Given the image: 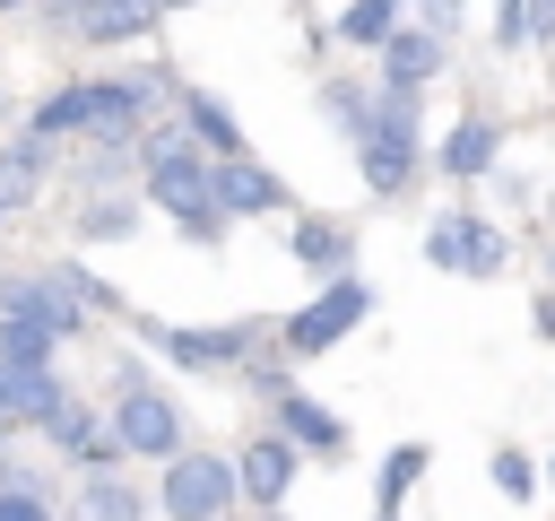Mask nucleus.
<instances>
[{
    "mask_svg": "<svg viewBox=\"0 0 555 521\" xmlns=\"http://www.w3.org/2000/svg\"><path fill=\"white\" fill-rule=\"evenodd\" d=\"M139 174H147V200H156V208H165L199 252H217V243H225V226H234V217L217 208V156H199V148H191V130H173V122H165V130H147V139H139Z\"/></svg>",
    "mask_w": 555,
    "mask_h": 521,
    "instance_id": "f257e3e1",
    "label": "nucleus"
},
{
    "mask_svg": "<svg viewBox=\"0 0 555 521\" xmlns=\"http://www.w3.org/2000/svg\"><path fill=\"white\" fill-rule=\"evenodd\" d=\"M364 313H373V287L347 269V278H330V287H312L286 321H278V356L286 365H304V356H330L347 330H364Z\"/></svg>",
    "mask_w": 555,
    "mask_h": 521,
    "instance_id": "f03ea898",
    "label": "nucleus"
},
{
    "mask_svg": "<svg viewBox=\"0 0 555 521\" xmlns=\"http://www.w3.org/2000/svg\"><path fill=\"white\" fill-rule=\"evenodd\" d=\"M260 330H278V321H156V313H139V347L147 356H173V365H191V373H217V365H251V347H260Z\"/></svg>",
    "mask_w": 555,
    "mask_h": 521,
    "instance_id": "7ed1b4c3",
    "label": "nucleus"
},
{
    "mask_svg": "<svg viewBox=\"0 0 555 521\" xmlns=\"http://www.w3.org/2000/svg\"><path fill=\"white\" fill-rule=\"evenodd\" d=\"M416 165H425V148H416V104L373 87V130L356 139V174H364V191L399 200V191L416 182Z\"/></svg>",
    "mask_w": 555,
    "mask_h": 521,
    "instance_id": "20e7f679",
    "label": "nucleus"
},
{
    "mask_svg": "<svg viewBox=\"0 0 555 521\" xmlns=\"http://www.w3.org/2000/svg\"><path fill=\"white\" fill-rule=\"evenodd\" d=\"M182 434H191V417H182L173 391H156V382H121L113 391V443L130 460H182L191 452Z\"/></svg>",
    "mask_w": 555,
    "mask_h": 521,
    "instance_id": "39448f33",
    "label": "nucleus"
},
{
    "mask_svg": "<svg viewBox=\"0 0 555 521\" xmlns=\"http://www.w3.org/2000/svg\"><path fill=\"white\" fill-rule=\"evenodd\" d=\"M234 504H243V478H234L225 452H182V460H165V478H156V512H165V521H225Z\"/></svg>",
    "mask_w": 555,
    "mask_h": 521,
    "instance_id": "423d86ee",
    "label": "nucleus"
},
{
    "mask_svg": "<svg viewBox=\"0 0 555 521\" xmlns=\"http://www.w3.org/2000/svg\"><path fill=\"white\" fill-rule=\"evenodd\" d=\"M425 260L451 269V278H503L512 243H503L494 217H477V208H442V217L425 226Z\"/></svg>",
    "mask_w": 555,
    "mask_h": 521,
    "instance_id": "0eeeda50",
    "label": "nucleus"
},
{
    "mask_svg": "<svg viewBox=\"0 0 555 521\" xmlns=\"http://www.w3.org/2000/svg\"><path fill=\"white\" fill-rule=\"evenodd\" d=\"M173 104H182V130H191V148H199V156H217V165L251 156V139H243V122L225 113V96H208L199 78H173Z\"/></svg>",
    "mask_w": 555,
    "mask_h": 521,
    "instance_id": "6e6552de",
    "label": "nucleus"
},
{
    "mask_svg": "<svg viewBox=\"0 0 555 521\" xmlns=\"http://www.w3.org/2000/svg\"><path fill=\"white\" fill-rule=\"evenodd\" d=\"M295 469H304V452H295L286 434H251V443L234 452V478H243V504H260V512H278V504L295 495Z\"/></svg>",
    "mask_w": 555,
    "mask_h": 521,
    "instance_id": "1a4fd4ad",
    "label": "nucleus"
},
{
    "mask_svg": "<svg viewBox=\"0 0 555 521\" xmlns=\"http://www.w3.org/2000/svg\"><path fill=\"white\" fill-rule=\"evenodd\" d=\"M434 165H442L451 182H486V174L503 165V122H494V113H460V122L434 139Z\"/></svg>",
    "mask_w": 555,
    "mask_h": 521,
    "instance_id": "9d476101",
    "label": "nucleus"
},
{
    "mask_svg": "<svg viewBox=\"0 0 555 521\" xmlns=\"http://www.w3.org/2000/svg\"><path fill=\"white\" fill-rule=\"evenodd\" d=\"M269 417H278V434H286L295 452H312V460H347V417H338V408H321L312 391H278V399H269Z\"/></svg>",
    "mask_w": 555,
    "mask_h": 521,
    "instance_id": "9b49d317",
    "label": "nucleus"
},
{
    "mask_svg": "<svg viewBox=\"0 0 555 521\" xmlns=\"http://www.w3.org/2000/svg\"><path fill=\"white\" fill-rule=\"evenodd\" d=\"M442 61H451V43L442 35H425V26H399L390 43H382V96H425V78H442Z\"/></svg>",
    "mask_w": 555,
    "mask_h": 521,
    "instance_id": "f8f14e48",
    "label": "nucleus"
},
{
    "mask_svg": "<svg viewBox=\"0 0 555 521\" xmlns=\"http://www.w3.org/2000/svg\"><path fill=\"white\" fill-rule=\"evenodd\" d=\"M43 443H52V452H69V460H78L87 478H95V469H121V460H130V452L113 443V417H95L87 399H69V408H61L52 425H43Z\"/></svg>",
    "mask_w": 555,
    "mask_h": 521,
    "instance_id": "ddd939ff",
    "label": "nucleus"
},
{
    "mask_svg": "<svg viewBox=\"0 0 555 521\" xmlns=\"http://www.w3.org/2000/svg\"><path fill=\"white\" fill-rule=\"evenodd\" d=\"M217 208H225V217H286L295 191H286L260 156H234V165H217Z\"/></svg>",
    "mask_w": 555,
    "mask_h": 521,
    "instance_id": "4468645a",
    "label": "nucleus"
},
{
    "mask_svg": "<svg viewBox=\"0 0 555 521\" xmlns=\"http://www.w3.org/2000/svg\"><path fill=\"white\" fill-rule=\"evenodd\" d=\"M286 252L330 287V278L356 269V226H347V217H295V226H286Z\"/></svg>",
    "mask_w": 555,
    "mask_h": 521,
    "instance_id": "2eb2a0df",
    "label": "nucleus"
},
{
    "mask_svg": "<svg viewBox=\"0 0 555 521\" xmlns=\"http://www.w3.org/2000/svg\"><path fill=\"white\" fill-rule=\"evenodd\" d=\"M147 512H156V495H139L121 469L78 478V495H69V521H147Z\"/></svg>",
    "mask_w": 555,
    "mask_h": 521,
    "instance_id": "dca6fc26",
    "label": "nucleus"
},
{
    "mask_svg": "<svg viewBox=\"0 0 555 521\" xmlns=\"http://www.w3.org/2000/svg\"><path fill=\"white\" fill-rule=\"evenodd\" d=\"M156 0H87L78 9V35L87 43H139V35H156Z\"/></svg>",
    "mask_w": 555,
    "mask_h": 521,
    "instance_id": "f3484780",
    "label": "nucleus"
},
{
    "mask_svg": "<svg viewBox=\"0 0 555 521\" xmlns=\"http://www.w3.org/2000/svg\"><path fill=\"white\" fill-rule=\"evenodd\" d=\"M43 174H52V148H43V139H17V148H0V208L17 217V208L43 191Z\"/></svg>",
    "mask_w": 555,
    "mask_h": 521,
    "instance_id": "a211bd4d",
    "label": "nucleus"
},
{
    "mask_svg": "<svg viewBox=\"0 0 555 521\" xmlns=\"http://www.w3.org/2000/svg\"><path fill=\"white\" fill-rule=\"evenodd\" d=\"M139 234V200L130 191H87L78 200V243H121Z\"/></svg>",
    "mask_w": 555,
    "mask_h": 521,
    "instance_id": "6ab92c4d",
    "label": "nucleus"
},
{
    "mask_svg": "<svg viewBox=\"0 0 555 521\" xmlns=\"http://www.w3.org/2000/svg\"><path fill=\"white\" fill-rule=\"evenodd\" d=\"M399 26H408V0H347L338 9V43H364V52H382Z\"/></svg>",
    "mask_w": 555,
    "mask_h": 521,
    "instance_id": "aec40b11",
    "label": "nucleus"
},
{
    "mask_svg": "<svg viewBox=\"0 0 555 521\" xmlns=\"http://www.w3.org/2000/svg\"><path fill=\"white\" fill-rule=\"evenodd\" d=\"M425 469H434V452H425V443H390V452H382V478H373V512H399V504H408V486H416Z\"/></svg>",
    "mask_w": 555,
    "mask_h": 521,
    "instance_id": "412c9836",
    "label": "nucleus"
},
{
    "mask_svg": "<svg viewBox=\"0 0 555 521\" xmlns=\"http://www.w3.org/2000/svg\"><path fill=\"white\" fill-rule=\"evenodd\" d=\"M321 113H330L347 139H364V130H373V87H364V78H321Z\"/></svg>",
    "mask_w": 555,
    "mask_h": 521,
    "instance_id": "4be33fe9",
    "label": "nucleus"
},
{
    "mask_svg": "<svg viewBox=\"0 0 555 521\" xmlns=\"http://www.w3.org/2000/svg\"><path fill=\"white\" fill-rule=\"evenodd\" d=\"M52 347H61V339H52L43 321H0V365H9V373H43Z\"/></svg>",
    "mask_w": 555,
    "mask_h": 521,
    "instance_id": "5701e85b",
    "label": "nucleus"
},
{
    "mask_svg": "<svg viewBox=\"0 0 555 521\" xmlns=\"http://www.w3.org/2000/svg\"><path fill=\"white\" fill-rule=\"evenodd\" d=\"M486 478H494V495H512V504H529V495H538V460H529L520 443H494Z\"/></svg>",
    "mask_w": 555,
    "mask_h": 521,
    "instance_id": "b1692460",
    "label": "nucleus"
},
{
    "mask_svg": "<svg viewBox=\"0 0 555 521\" xmlns=\"http://www.w3.org/2000/svg\"><path fill=\"white\" fill-rule=\"evenodd\" d=\"M538 35H555V26H546V0H503V9H494V43H503V52H520V43H538Z\"/></svg>",
    "mask_w": 555,
    "mask_h": 521,
    "instance_id": "393cba45",
    "label": "nucleus"
},
{
    "mask_svg": "<svg viewBox=\"0 0 555 521\" xmlns=\"http://www.w3.org/2000/svg\"><path fill=\"white\" fill-rule=\"evenodd\" d=\"M0 521H52V495H43L35 478H9V486H0Z\"/></svg>",
    "mask_w": 555,
    "mask_h": 521,
    "instance_id": "a878e982",
    "label": "nucleus"
},
{
    "mask_svg": "<svg viewBox=\"0 0 555 521\" xmlns=\"http://www.w3.org/2000/svg\"><path fill=\"white\" fill-rule=\"evenodd\" d=\"M408 9H416V26H425V35H442V43H451V35H460V17H468V0H408Z\"/></svg>",
    "mask_w": 555,
    "mask_h": 521,
    "instance_id": "bb28decb",
    "label": "nucleus"
},
{
    "mask_svg": "<svg viewBox=\"0 0 555 521\" xmlns=\"http://www.w3.org/2000/svg\"><path fill=\"white\" fill-rule=\"evenodd\" d=\"M26 417H17V391H9V373H0V434H17Z\"/></svg>",
    "mask_w": 555,
    "mask_h": 521,
    "instance_id": "cd10ccee",
    "label": "nucleus"
},
{
    "mask_svg": "<svg viewBox=\"0 0 555 521\" xmlns=\"http://www.w3.org/2000/svg\"><path fill=\"white\" fill-rule=\"evenodd\" d=\"M538 330H546V339H555V295H538Z\"/></svg>",
    "mask_w": 555,
    "mask_h": 521,
    "instance_id": "c85d7f7f",
    "label": "nucleus"
},
{
    "mask_svg": "<svg viewBox=\"0 0 555 521\" xmlns=\"http://www.w3.org/2000/svg\"><path fill=\"white\" fill-rule=\"evenodd\" d=\"M156 9H208V0H156Z\"/></svg>",
    "mask_w": 555,
    "mask_h": 521,
    "instance_id": "c756f323",
    "label": "nucleus"
},
{
    "mask_svg": "<svg viewBox=\"0 0 555 521\" xmlns=\"http://www.w3.org/2000/svg\"><path fill=\"white\" fill-rule=\"evenodd\" d=\"M546 26H555V0H546Z\"/></svg>",
    "mask_w": 555,
    "mask_h": 521,
    "instance_id": "7c9ffc66",
    "label": "nucleus"
},
{
    "mask_svg": "<svg viewBox=\"0 0 555 521\" xmlns=\"http://www.w3.org/2000/svg\"><path fill=\"white\" fill-rule=\"evenodd\" d=\"M373 521H399V512H373Z\"/></svg>",
    "mask_w": 555,
    "mask_h": 521,
    "instance_id": "2f4dec72",
    "label": "nucleus"
},
{
    "mask_svg": "<svg viewBox=\"0 0 555 521\" xmlns=\"http://www.w3.org/2000/svg\"><path fill=\"white\" fill-rule=\"evenodd\" d=\"M9 9H17V0H0V17H9Z\"/></svg>",
    "mask_w": 555,
    "mask_h": 521,
    "instance_id": "473e14b6",
    "label": "nucleus"
},
{
    "mask_svg": "<svg viewBox=\"0 0 555 521\" xmlns=\"http://www.w3.org/2000/svg\"><path fill=\"white\" fill-rule=\"evenodd\" d=\"M225 521H243V512H225Z\"/></svg>",
    "mask_w": 555,
    "mask_h": 521,
    "instance_id": "72a5a7b5",
    "label": "nucleus"
},
{
    "mask_svg": "<svg viewBox=\"0 0 555 521\" xmlns=\"http://www.w3.org/2000/svg\"><path fill=\"white\" fill-rule=\"evenodd\" d=\"M0 113H9V96H0Z\"/></svg>",
    "mask_w": 555,
    "mask_h": 521,
    "instance_id": "f704fd0d",
    "label": "nucleus"
},
{
    "mask_svg": "<svg viewBox=\"0 0 555 521\" xmlns=\"http://www.w3.org/2000/svg\"><path fill=\"white\" fill-rule=\"evenodd\" d=\"M546 478H555V460H546Z\"/></svg>",
    "mask_w": 555,
    "mask_h": 521,
    "instance_id": "c9c22d12",
    "label": "nucleus"
},
{
    "mask_svg": "<svg viewBox=\"0 0 555 521\" xmlns=\"http://www.w3.org/2000/svg\"><path fill=\"white\" fill-rule=\"evenodd\" d=\"M0 217H9V208H0Z\"/></svg>",
    "mask_w": 555,
    "mask_h": 521,
    "instance_id": "e433bc0d",
    "label": "nucleus"
}]
</instances>
